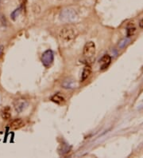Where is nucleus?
Instances as JSON below:
<instances>
[{"label":"nucleus","instance_id":"obj_1","mask_svg":"<svg viewBox=\"0 0 143 158\" xmlns=\"http://www.w3.org/2000/svg\"><path fill=\"white\" fill-rule=\"evenodd\" d=\"M76 35V31L73 28H72V27H65V28L61 29V31H60L61 39L65 41H67V42L74 39Z\"/></svg>","mask_w":143,"mask_h":158},{"label":"nucleus","instance_id":"obj_2","mask_svg":"<svg viewBox=\"0 0 143 158\" xmlns=\"http://www.w3.org/2000/svg\"><path fill=\"white\" fill-rule=\"evenodd\" d=\"M54 60V53L51 50H48L46 51H45L43 54H42V62L43 66L46 68H49L50 66H51V65L53 64Z\"/></svg>","mask_w":143,"mask_h":158},{"label":"nucleus","instance_id":"obj_3","mask_svg":"<svg viewBox=\"0 0 143 158\" xmlns=\"http://www.w3.org/2000/svg\"><path fill=\"white\" fill-rule=\"evenodd\" d=\"M84 55L86 58H92L95 55V45L92 41H90L85 44L84 47Z\"/></svg>","mask_w":143,"mask_h":158},{"label":"nucleus","instance_id":"obj_4","mask_svg":"<svg viewBox=\"0 0 143 158\" xmlns=\"http://www.w3.org/2000/svg\"><path fill=\"white\" fill-rule=\"evenodd\" d=\"M61 19L66 21H71L76 19V12L71 9H65L61 12Z\"/></svg>","mask_w":143,"mask_h":158},{"label":"nucleus","instance_id":"obj_5","mask_svg":"<svg viewBox=\"0 0 143 158\" xmlns=\"http://www.w3.org/2000/svg\"><path fill=\"white\" fill-rule=\"evenodd\" d=\"M27 106H28V102L23 99H18L14 102V108H15L16 111L18 113L22 112L23 110L26 108Z\"/></svg>","mask_w":143,"mask_h":158},{"label":"nucleus","instance_id":"obj_6","mask_svg":"<svg viewBox=\"0 0 143 158\" xmlns=\"http://www.w3.org/2000/svg\"><path fill=\"white\" fill-rule=\"evenodd\" d=\"M111 58L108 54H105L104 56L102 57V58L99 61V64H100V68L101 69H107L109 66V65L111 64Z\"/></svg>","mask_w":143,"mask_h":158},{"label":"nucleus","instance_id":"obj_7","mask_svg":"<svg viewBox=\"0 0 143 158\" xmlns=\"http://www.w3.org/2000/svg\"><path fill=\"white\" fill-rule=\"evenodd\" d=\"M24 125H25V123H24L22 119H21V118H17V119L14 120L13 122L10 123V129L16 130V129H21L22 127L24 126Z\"/></svg>","mask_w":143,"mask_h":158},{"label":"nucleus","instance_id":"obj_8","mask_svg":"<svg viewBox=\"0 0 143 158\" xmlns=\"http://www.w3.org/2000/svg\"><path fill=\"white\" fill-rule=\"evenodd\" d=\"M91 73H92V69L91 67L88 66H85L83 70V73L81 74V81H85L86 79H88L89 77V76L91 75Z\"/></svg>","mask_w":143,"mask_h":158},{"label":"nucleus","instance_id":"obj_9","mask_svg":"<svg viewBox=\"0 0 143 158\" xmlns=\"http://www.w3.org/2000/svg\"><path fill=\"white\" fill-rule=\"evenodd\" d=\"M1 117L3 120H9L11 117V114H10V108L9 106H6L3 110L1 111Z\"/></svg>","mask_w":143,"mask_h":158},{"label":"nucleus","instance_id":"obj_10","mask_svg":"<svg viewBox=\"0 0 143 158\" xmlns=\"http://www.w3.org/2000/svg\"><path fill=\"white\" fill-rule=\"evenodd\" d=\"M52 101L57 104H62L64 102H65V98H64L63 97L61 96L60 94H55L53 98H52Z\"/></svg>","mask_w":143,"mask_h":158},{"label":"nucleus","instance_id":"obj_11","mask_svg":"<svg viewBox=\"0 0 143 158\" xmlns=\"http://www.w3.org/2000/svg\"><path fill=\"white\" fill-rule=\"evenodd\" d=\"M22 9V6H20V7L17 8L16 10H14L13 12H12L11 15H10V18H11L12 19H13V20L16 19V18H17L18 16L20 15V13H21Z\"/></svg>","mask_w":143,"mask_h":158},{"label":"nucleus","instance_id":"obj_12","mask_svg":"<svg viewBox=\"0 0 143 158\" xmlns=\"http://www.w3.org/2000/svg\"><path fill=\"white\" fill-rule=\"evenodd\" d=\"M62 85L64 86V88H73V82L70 80H66L65 81V82L62 84Z\"/></svg>","mask_w":143,"mask_h":158},{"label":"nucleus","instance_id":"obj_13","mask_svg":"<svg viewBox=\"0 0 143 158\" xmlns=\"http://www.w3.org/2000/svg\"><path fill=\"white\" fill-rule=\"evenodd\" d=\"M136 29L134 28V27H129L127 29V31H126V34H127V37H131L133 36V34H134V32H135Z\"/></svg>","mask_w":143,"mask_h":158},{"label":"nucleus","instance_id":"obj_14","mask_svg":"<svg viewBox=\"0 0 143 158\" xmlns=\"http://www.w3.org/2000/svg\"><path fill=\"white\" fill-rule=\"evenodd\" d=\"M127 42L128 40H126V39H123V40H122L120 43H119V45H118V46H119L120 48H122V47H124V46L127 44Z\"/></svg>","mask_w":143,"mask_h":158},{"label":"nucleus","instance_id":"obj_15","mask_svg":"<svg viewBox=\"0 0 143 158\" xmlns=\"http://www.w3.org/2000/svg\"><path fill=\"white\" fill-rule=\"evenodd\" d=\"M139 27H141V28H143V19L141 20V21H140V23H139Z\"/></svg>","mask_w":143,"mask_h":158},{"label":"nucleus","instance_id":"obj_16","mask_svg":"<svg viewBox=\"0 0 143 158\" xmlns=\"http://www.w3.org/2000/svg\"><path fill=\"white\" fill-rule=\"evenodd\" d=\"M2 49H3L2 46H0V55H1V54H2Z\"/></svg>","mask_w":143,"mask_h":158}]
</instances>
